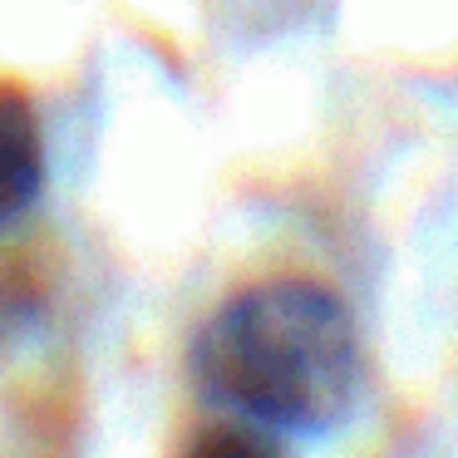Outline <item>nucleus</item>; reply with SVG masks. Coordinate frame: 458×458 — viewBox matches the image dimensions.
Listing matches in <instances>:
<instances>
[{"label":"nucleus","mask_w":458,"mask_h":458,"mask_svg":"<svg viewBox=\"0 0 458 458\" xmlns=\"http://www.w3.org/2000/svg\"><path fill=\"white\" fill-rule=\"evenodd\" d=\"M0 316H11V301H0Z\"/></svg>","instance_id":"7ed1b4c3"},{"label":"nucleus","mask_w":458,"mask_h":458,"mask_svg":"<svg viewBox=\"0 0 458 458\" xmlns=\"http://www.w3.org/2000/svg\"><path fill=\"white\" fill-rule=\"evenodd\" d=\"M198 389L271 434H310L360 394V335L345 301L306 276H276L222 301L192 340Z\"/></svg>","instance_id":"f257e3e1"},{"label":"nucleus","mask_w":458,"mask_h":458,"mask_svg":"<svg viewBox=\"0 0 458 458\" xmlns=\"http://www.w3.org/2000/svg\"><path fill=\"white\" fill-rule=\"evenodd\" d=\"M45 182V133L35 99L15 80H0V227L15 222Z\"/></svg>","instance_id":"f03ea898"}]
</instances>
